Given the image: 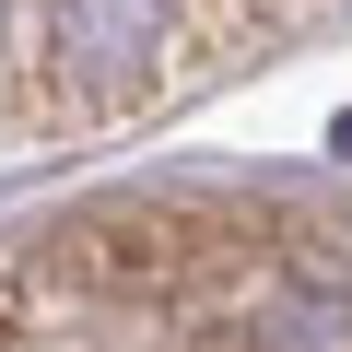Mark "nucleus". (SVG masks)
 Returning <instances> with one entry per match:
<instances>
[{
	"label": "nucleus",
	"instance_id": "f257e3e1",
	"mask_svg": "<svg viewBox=\"0 0 352 352\" xmlns=\"http://www.w3.org/2000/svg\"><path fill=\"white\" fill-rule=\"evenodd\" d=\"M176 47V0H47V59L94 118H129L164 82Z\"/></svg>",
	"mask_w": 352,
	"mask_h": 352
}]
</instances>
